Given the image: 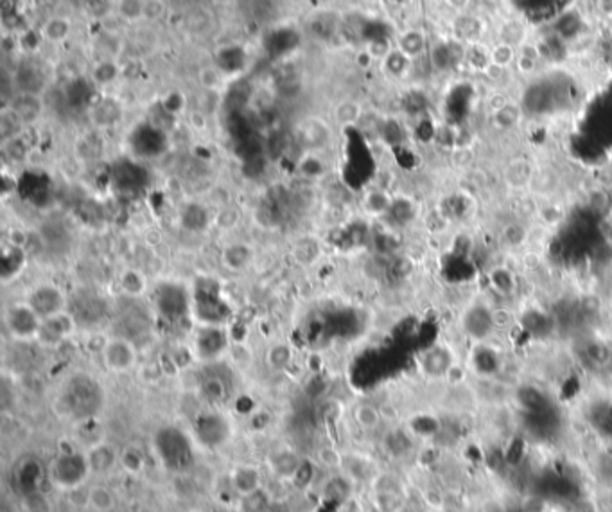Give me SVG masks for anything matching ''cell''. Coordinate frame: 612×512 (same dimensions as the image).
Here are the masks:
<instances>
[{
    "instance_id": "cell-22",
    "label": "cell",
    "mask_w": 612,
    "mask_h": 512,
    "mask_svg": "<svg viewBox=\"0 0 612 512\" xmlns=\"http://www.w3.org/2000/svg\"><path fill=\"white\" fill-rule=\"evenodd\" d=\"M348 478H352L354 482H374L377 478V475L374 473V466L372 462H368L365 456L361 455H343V460H341V469Z\"/></svg>"
},
{
    "instance_id": "cell-1",
    "label": "cell",
    "mask_w": 612,
    "mask_h": 512,
    "mask_svg": "<svg viewBox=\"0 0 612 512\" xmlns=\"http://www.w3.org/2000/svg\"><path fill=\"white\" fill-rule=\"evenodd\" d=\"M153 449L166 469L185 473L194 466V447L185 432L178 426L167 424L158 428L153 437Z\"/></svg>"
},
{
    "instance_id": "cell-18",
    "label": "cell",
    "mask_w": 612,
    "mask_h": 512,
    "mask_svg": "<svg viewBox=\"0 0 612 512\" xmlns=\"http://www.w3.org/2000/svg\"><path fill=\"white\" fill-rule=\"evenodd\" d=\"M84 452L89 456L92 475H108L110 471H113L121 464V453H117V449L110 443L99 441V443L87 447Z\"/></svg>"
},
{
    "instance_id": "cell-39",
    "label": "cell",
    "mask_w": 612,
    "mask_h": 512,
    "mask_svg": "<svg viewBox=\"0 0 612 512\" xmlns=\"http://www.w3.org/2000/svg\"><path fill=\"white\" fill-rule=\"evenodd\" d=\"M23 130H25V126L22 124L19 117L14 115L11 112L10 108H5L4 112H2V121H0V133H2V142L5 140L14 139V137L22 135Z\"/></svg>"
},
{
    "instance_id": "cell-15",
    "label": "cell",
    "mask_w": 612,
    "mask_h": 512,
    "mask_svg": "<svg viewBox=\"0 0 612 512\" xmlns=\"http://www.w3.org/2000/svg\"><path fill=\"white\" fill-rule=\"evenodd\" d=\"M8 108H10L11 112L22 121V124L27 128V126H33L34 122H38L42 119L43 99L40 93L14 92Z\"/></svg>"
},
{
    "instance_id": "cell-52",
    "label": "cell",
    "mask_w": 612,
    "mask_h": 512,
    "mask_svg": "<svg viewBox=\"0 0 612 512\" xmlns=\"http://www.w3.org/2000/svg\"><path fill=\"white\" fill-rule=\"evenodd\" d=\"M519 67L523 72H532V70L537 67V60H534V58H528V56H519Z\"/></svg>"
},
{
    "instance_id": "cell-41",
    "label": "cell",
    "mask_w": 612,
    "mask_h": 512,
    "mask_svg": "<svg viewBox=\"0 0 612 512\" xmlns=\"http://www.w3.org/2000/svg\"><path fill=\"white\" fill-rule=\"evenodd\" d=\"M29 151H31V148H29V144L23 139V133L4 142V153L11 162H23V160L27 159Z\"/></svg>"
},
{
    "instance_id": "cell-54",
    "label": "cell",
    "mask_w": 612,
    "mask_h": 512,
    "mask_svg": "<svg viewBox=\"0 0 612 512\" xmlns=\"http://www.w3.org/2000/svg\"><path fill=\"white\" fill-rule=\"evenodd\" d=\"M449 2L455 5V8H464V5L467 4V0H449Z\"/></svg>"
},
{
    "instance_id": "cell-14",
    "label": "cell",
    "mask_w": 612,
    "mask_h": 512,
    "mask_svg": "<svg viewBox=\"0 0 612 512\" xmlns=\"http://www.w3.org/2000/svg\"><path fill=\"white\" fill-rule=\"evenodd\" d=\"M354 487H356V482L352 478H348L343 471H336V473H330L327 478L321 482L320 485V498L321 502L327 503V505H339V503L347 502L348 498L354 496Z\"/></svg>"
},
{
    "instance_id": "cell-3",
    "label": "cell",
    "mask_w": 612,
    "mask_h": 512,
    "mask_svg": "<svg viewBox=\"0 0 612 512\" xmlns=\"http://www.w3.org/2000/svg\"><path fill=\"white\" fill-rule=\"evenodd\" d=\"M92 475L87 452L81 449H65L54 456L47 467V478L56 489L72 491L81 489L89 476Z\"/></svg>"
},
{
    "instance_id": "cell-28",
    "label": "cell",
    "mask_w": 612,
    "mask_h": 512,
    "mask_svg": "<svg viewBox=\"0 0 612 512\" xmlns=\"http://www.w3.org/2000/svg\"><path fill=\"white\" fill-rule=\"evenodd\" d=\"M293 358H295L293 347L289 344H286V342H275L266 350V365H268L271 372H284V370H288L293 364Z\"/></svg>"
},
{
    "instance_id": "cell-26",
    "label": "cell",
    "mask_w": 612,
    "mask_h": 512,
    "mask_svg": "<svg viewBox=\"0 0 612 512\" xmlns=\"http://www.w3.org/2000/svg\"><path fill=\"white\" fill-rule=\"evenodd\" d=\"M180 218L183 228L189 230V232H203L210 223L209 210L205 209L201 203H196V201H190L183 207Z\"/></svg>"
},
{
    "instance_id": "cell-53",
    "label": "cell",
    "mask_w": 612,
    "mask_h": 512,
    "mask_svg": "<svg viewBox=\"0 0 612 512\" xmlns=\"http://www.w3.org/2000/svg\"><path fill=\"white\" fill-rule=\"evenodd\" d=\"M212 4H218V5H228V4H234L236 0H210Z\"/></svg>"
},
{
    "instance_id": "cell-36",
    "label": "cell",
    "mask_w": 612,
    "mask_h": 512,
    "mask_svg": "<svg viewBox=\"0 0 612 512\" xmlns=\"http://www.w3.org/2000/svg\"><path fill=\"white\" fill-rule=\"evenodd\" d=\"M363 115V108L361 104L354 99H343V101H339L334 108V119L336 122H339L341 126H348V124H356Z\"/></svg>"
},
{
    "instance_id": "cell-7",
    "label": "cell",
    "mask_w": 612,
    "mask_h": 512,
    "mask_svg": "<svg viewBox=\"0 0 612 512\" xmlns=\"http://www.w3.org/2000/svg\"><path fill=\"white\" fill-rule=\"evenodd\" d=\"M230 349V336L225 326H200L192 340V350L198 361L212 365Z\"/></svg>"
},
{
    "instance_id": "cell-2",
    "label": "cell",
    "mask_w": 612,
    "mask_h": 512,
    "mask_svg": "<svg viewBox=\"0 0 612 512\" xmlns=\"http://www.w3.org/2000/svg\"><path fill=\"white\" fill-rule=\"evenodd\" d=\"M65 412L74 419L90 421L102 405V388L92 376L76 374L67 383L65 392L61 396Z\"/></svg>"
},
{
    "instance_id": "cell-38",
    "label": "cell",
    "mask_w": 612,
    "mask_h": 512,
    "mask_svg": "<svg viewBox=\"0 0 612 512\" xmlns=\"http://www.w3.org/2000/svg\"><path fill=\"white\" fill-rule=\"evenodd\" d=\"M298 171L300 175H304L306 178H320L325 175V164L324 160L316 155V151H307L304 157H302L300 164H298Z\"/></svg>"
},
{
    "instance_id": "cell-42",
    "label": "cell",
    "mask_w": 612,
    "mask_h": 512,
    "mask_svg": "<svg viewBox=\"0 0 612 512\" xmlns=\"http://www.w3.org/2000/svg\"><path fill=\"white\" fill-rule=\"evenodd\" d=\"M409 65V58L404 56L399 49H392L388 56L383 58V67L392 76H403Z\"/></svg>"
},
{
    "instance_id": "cell-40",
    "label": "cell",
    "mask_w": 612,
    "mask_h": 512,
    "mask_svg": "<svg viewBox=\"0 0 612 512\" xmlns=\"http://www.w3.org/2000/svg\"><path fill=\"white\" fill-rule=\"evenodd\" d=\"M121 466L130 475H139L146 469V458L137 447H126L121 453Z\"/></svg>"
},
{
    "instance_id": "cell-5",
    "label": "cell",
    "mask_w": 612,
    "mask_h": 512,
    "mask_svg": "<svg viewBox=\"0 0 612 512\" xmlns=\"http://www.w3.org/2000/svg\"><path fill=\"white\" fill-rule=\"evenodd\" d=\"M192 432H194L196 441L210 452L221 449L232 441V423L227 415L216 408L203 410L196 415L192 423Z\"/></svg>"
},
{
    "instance_id": "cell-10",
    "label": "cell",
    "mask_w": 612,
    "mask_h": 512,
    "mask_svg": "<svg viewBox=\"0 0 612 512\" xmlns=\"http://www.w3.org/2000/svg\"><path fill=\"white\" fill-rule=\"evenodd\" d=\"M192 311L201 326H225L230 317V307L218 289H207L201 286V293L192 298Z\"/></svg>"
},
{
    "instance_id": "cell-27",
    "label": "cell",
    "mask_w": 612,
    "mask_h": 512,
    "mask_svg": "<svg viewBox=\"0 0 612 512\" xmlns=\"http://www.w3.org/2000/svg\"><path fill=\"white\" fill-rule=\"evenodd\" d=\"M27 266V254L22 247H11L4 252L2 257V280L10 282L23 274Z\"/></svg>"
},
{
    "instance_id": "cell-4",
    "label": "cell",
    "mask_w": 612,
    "mask_h": 512,
    "mask_svg": "<svg viewBox=\"0 0 612 512\" xmlns=\"http://www.w3.org/2000/svg\"><path fill=\"white\" fill-rule=\"evenodd\" d=\"M153 309L158 318L178 324L192 313V297L180 282H162L153 289Z\"/></svg>"
},
{
    "instance_id": "cell-45",
    "label": "cell",
    "mask_w": 612,
    "mask_h": 512,
    "mask_svg": "<svg viewBox=\"0 0 612 512\" xmlns=\"http://www.w3.org/2000/svg\"><path fill=\"white\" fill-rule=\"evenodd\" d=\"M162 108L167 113H171L172 117L183 112L185 110V98H183V93L178 92V90L167 93V98L162 101Z\"/></svg>"
},
{
    "instance_id": "cell-21",
    "label": "cell",
    "mask_w": 612,
    "mask_h": 512,
    "mask_svg": "<svg viewBox=\"0 0 612 512\" xmlns=\"http://www.w3.org/2000/svg\"><path fill=\"white\" fill-rule=\"evenodd\" d=\"M251 259H253V252L248 245L245 243H232V245H227L221 252V261L225 265V268L230 271H239L246 270L250 266Z\"/></svg>"
},
{
    "instance_id": "cell-46",
    "label": "cell",
    "mask_w": 612,
    "mask_h": 512,
    "mask_svg": "<svg viewBox=\"0 0 612 512\" xmlns=\"http://www.w3.org/2000/svg\"><path fill=\"white\" fill-rule=\"evenodd\" d=\"M315 471H316L315 462L304 458V464H302L300 471H298L297 478H295L293 484H297L298 487L306 489V487H309V485L313 484V480H315Z\"/></svg>"
},
{
    "instance_id": "cell-31",
    "label": "cell",
    "mask_w": 612,
    "mask_h": 512,
    "mask_svg": "<svg viewBox=\"0 0 612 512\" xmlns=\"http://www.w3.org/2000/svg\"><path fill=\"white\" fill-rule=\"evenodd\" d=\"M354 423L359 426L365 432H374V430L379 428L381 421H383V415H381V410L372 403H359V405L354 406L352 412Z\"/></svg>"
},
{
    "instance_id": "cell-11",
    "label": "cell",
    "mask_w": 612,
    "mask_h": 512,
    "mask_svg": "<svg viewBox=\"0 0 612 512\" xmlns=\"http://www.w3.org/2000/svg\"><path fill=\"white\" fill-rule=\"evenodd\" d=\"M76 329H78V320L72 315V311L60 313V315L45 318L42 322L36 342L47 349H56L61 344H65L69 338H72Z\"/></svg>"
},
{
    "instance_id": "cell-37",
    "label": "cell",
    "mask_w": 612,
    "mask_h": 512,
    "mask_svg": "<svg viewBox=\"0 0 612 512\" xmlns=\"http://www.w3.org/2000/svg\"><path fill=\"white\" fill-rule=\"evenodd\" d=\"M490 285L497 293L506 297V295L514 293L517 288V280L508 268H494L490 271Z\"/></svg>"
},
{
    "instance_id": "cell-9",
    "label": "cell",
    "mask_w": 612,
    "mask_h": 512,
    "mask_svg": "<svg viewBox=\"0 0 612 512\" xmlns=\"http://www.w3.org/2000/svg\"><path fill=\"white\" fill-rule=\"evenodd\" d=\"M102 365L111 374H126L139 361V350L130 338L122 335L110 336L101 347Z\"/></svg>"
},
{
    "instance_id": "cell-23",
    "label": "cell",
    "mask_w": 612,
    "mask_h": 512,
    "mask_svg": "<svg viewBox=\"0 0 612 512\" xmlns=\"http://www.w3.org/2000/svg\"><path fill=\"white\" fill-rule=\"evenodd\" d=\"M200 392L210 405L218 406L227 401L230 388H228V383L225 381L223 376H219V374H207L200 381Z\"/></svg>"
},
{
    "instance_id": "cell-8",
    "label": "cell",
    "mask_w": 612,
    "mask_h": 512,
    "mask_svg": "<svg viewBox=\"0 0 612 512\" xmlns=\"http://www.w3.org/2000/svg\"><path fill=\"white\" fill-rule=\"evenodd\" d=\"M29 306L33 307L34 311L45 320V318L56 317L60 313L69 311V295L60 285L45 280V282H38L36 286L31 288L27 293Z\"/></svg>"
},
{
    "instance_id": "cell-20",
    "label": "cell",
    "mask_w": 612,
    "mask_h": 512,
    "mask_svg": "<svg viewBox=\"0 0 612 512\" xmlns=\"http://www.w3.org/2000/svg\"><path fill=\"white\" fill-rule=\"evenodd\" d=\"M13 85L16 87V92L40 93L42 87H45V76L38 67L25 63L14 70Z\"/></svg>"
},
{
    "instance_id": "cell-25",
    "label": "cell",
    "mask_w": 612,
    "mask_h": 512,
    "mask_svg": "<svg viewBox=\"0 0 612 512\" xmlns=\"http://www.w3.org/2000/svg\"><path fill=\"white\" fill-rule=\"evenodd\" d=\"M119 288H121V291L128 298L139 300V298L148 291V279H146V275L140 270H137V268H126V270L119 275Z\"/></svg>"
},
{
    "instance_id": "cell-6",
    "label": "cell",
    "mask_w": 612,
    "mask_h": 512,
    "mask_svg": "<svg viewBox=\"0 0 612 512\" xmlns=\"http://www.w3.org/2000/svg\"><path fill=\"white\" fill-rule=\"evenodd\" d=\"M43 318L29 306L27 300L11 304L4 313L8 335L14 342H36Z\"/></svg>"
},
{
    "instance_id": "cell-32",
    "label": "cell",
    "mask_w": 612,
    "mask_h": 512,
    "mask_svg": "<svg viewBox=\"0 0 612 512\" xmlns=\"http://www.w3.org/2000/svg\"><path fill=\"white\" fill-rule=\"evenodd\" d=\"M397 49L403 52L404 56H408L409 60L413 58H418L426 51V40H424V34L420 31H415V29H409V31H404L403 34L397 40Z\"/></svg>"
},
{
    "instance_id": "cell-34",
    "label": "cell",
    "mask_w": 612,
    "mask_h": 512,
    "mask_svg": "<svg viewBox=\"0 0 612 512\" xmlns=\"http://www.w3.org/2000/svg\"><path fill=\"white\" fill-rule=\"evenodd\" d=\"M227 78L228 76L216 63L205 65L198 70V85L201 87V90H207V92H221V89L227 83Z\"/></svg>"
},
{
    "instance_id": "cell-13",
    "label": "cell",
    "mask_w": 612,
    "mask_h": 512,
    "mask_svg": "<svg viewBox=\"0 0 612 512\" xmlns=\"http://www.w3.org/2000/svg\"><path fill=\"white\" fill-rule=\"evenodd\" d=\"M304 464V456L298 455L291 447H280L269 453L266 466L269 475L278 482H295L298 471Z\"/></svg>"
},
{
    "instance_id": "cell-48",
    "label": "cell",
    "mask_w": 612,
    "mask_h": 512,
    "mask_svg": "<svg viewBox=\"0 0 612 512\" xmlns=\"http://www.w3.org/2000/svg\"><path fill=\"white\" fill-rule=\"evenodd\" d=\"M166 16V4L163 0H148L146 4V20L149 22H157Z\"/></svg>"
},
{
    "instance_id": "cell-30",
    "label": "cell",
    "mask_w": 612,
    "mask_h": 512,
    "mask_svg": "<svg viewBox=\"0 0 612 512\" xmlns=\"http://www.w3.org/2000/svg\"><path fill=\"white\" fill-rule=\"evenodd\" d=\"M394 200L383 189H372L367 194L363 196V209L370 216H385L389 214Z\"/></svg>"
},
{
    "instance_id": "cell-17",
    "label": "cell",
    "mask_w": 612,
    "mask_h": 512,
    "mask_svg": "<svg viewBox=\"0 0 612 512\" xmlns=\"http://www.w3.org/2000/svg\"><path fill=\"white\" fill-rule=\"evenodd\" d=\"M90 119H92V124L99 130H106V128H113L115 124H119L122 119V107L121 102L117 101L115 98H110V96H102L98 98L95 101L90 104Z\"/></svg>"
},
{
    "instance_id": "cell-29",
    "label": "cell",
    "mask_w": 612,
    "mask_h": 512,
    "mask_svg": "<svg viewBox=\"0 0 612 512\" xmlns=\"http://www.w3.org/2000/svg\"><path fill=\"white\" fill-rule=\"evenodd\" d=\"M146 4L148 0H115L113 13L122 23H139L146 20Z\"/></svg>"
},
{
    "instance_id": "cell-51",
    "label": "cell",
    "mask_w": 612,
    "mask_h": 512,
    "mask_svg": "<svg viewBox=\"0 0 612 512\" xmlns=\"http://www.w3.org/2000/svg\"><path fill=\"white\" fill-rule=\"evenodd\" d=\"M523 265L526 266L528 270H535V268H539V265H541V256L535 254V252H530V254H526V257L523 256Z\"/></svg>"
},
{
    "instance_id": "cell-47",
    "label": "cell",
    "mask_w": 612,
    "mask_h": 512,
    "mask_svg": "<svg viewBox=\"0 0 612 512\" xmlns=\"http://www.w3.org/2000/svg\"><path fill=\"white\" fill-rule=\"evenodd\" d=\"M512 60H514V49L512 45L508 43H503V45H497L492 52V63L497 67H503L505 69L506 65H510Z\"/></svg>"
},
{
    "instance_id": "cell-44",
    "label": "cell",
    "mask_w": 612,
    "mask_h": 512,
    "mask_svg": "<svg viewBox=\"0 0 612 512\" xmlns=\"http://www.w3.org/2000/svg\"><path fill=\"white\" fill-rule=\"evenodd\" d=\"M341 460H343V455L336 452L334 447H321L318 452V464L329 467V469H341Z\"/></svg>"
},
{
    "instance_id": "cell-33",
    "label": "cell",
    "mask_w": 612,
    "mask_h": 512,
    "mask_svg": "<svg viewBox=\"0 0 612 512\" xmlns=\"http://www.w3.org/2000/svg\"><path fill=\"white\" fill-rule=\"evenodd\" d=\"M87 503H89L90 507L93 511L98 512H110L111 509L115 507L117 498L113 491L106 485H93L87 491Z\"/></svg>"
},
{
    "instance_id": "cell-24",
    "label": "cell",
    "mask_w": 612,
    "mask_h": 512,
    "mask_svg": "<svg viewBox=\"0 0 612 512\" xmlns=\"http://www.w3.org/2000/svg\"><path fill=\"white\" fill-rule=\"evenodd\" d=\"M329 126L325 124L321 119H309L304 124V128H300V139L304 140L307 151L320 149L329 140Z\"/></svg>"
},
{
    "instance_id": "cell-43",
    "label": "cell",
    "mask_w": 612,
    "mask_h": 512,
    "mask_svg": "<svg viewBox=\"0 0 612 512\" xmlns=\"http://www.w3.org/2000/svg\"><path fill=\"white\" fill-rule=\"evenodd\" d=\"M492 322L496 329H506L515 322V313L508 306L492 307Z\"/></svg>"
},
{
    "instance_id": "cell-50",
    "label": "cell",
    "mask_w": 612,
    "mask_h": 512,
    "mask_svg": "<svg viewBox=\"0 0 612 512\" xmlns=\"http://www.w3.org/2000/svg\"><path fill=\"white\" fill-rule=\"evenodd\" d=\"M334 512H363V507L361 503L357 502L356 496H352V498H348L347 502L336 505V507H334Z\"/></svg>"
},
{
    "instance_id": "cell-49",
    "label": "cell",
    "mask_w": 612,
    "mask_h": 512,
    "mask_svg": "<svg viewBox=\"0 0 612 512\" xmlns=\"http://www.w3.org/2000/svg\"><path fill=\"white\" fill-rule=\"evenodd\" d=\"M189 122L194 130L198 131L205 130V128H207V113L201 112L200 108H196V110H192V112L189 113Z\"/></svg>"
},
{
    "instance_id": "cell-12",
    "label": "cell",
    "mask_w": 612,
    "mask_h": 512,
    "mask_svg": "<svg viewBox=\"0 0 612 512\" xmlns=\"http://www.w3.org/2000/svg\"><path fill=\"white\" fill-rule=\"evenodd\" d=\"M404 493L399 482L388 475H377L372 482V503L377 512H399Z\"/></svg>"
},
{
    "instance_id": "cell-19",
    "label": "cell",
    "mask_w": 612,
    "mask_h": 512,
    "mask_svg": "<svg viewBox=\"0 0 612 512\" xmlns=\"http://www.w3.org/2000/svg\"><path fill=\"white\" fill-rule=\"evenodd\" d=\"M40 34H42L43 42L47 43H63L67 42L74 31V23L69 16H61V14H54V16H49L45 22L40 25Z\"/></svg>"
},
{
    "instance_id": "cell-16",
    "label": "cell",
    "mask_w": 612,
    "mask_h": 512,
    "mask_svg": "<svg viewBox=\"0 0 612 512\" xmlns=\"http://www.w3.org/2000/svg\"><path fill=\"white\" fill-rule=\"evenodd\" d=\"M264 480H262V471L253 464H241L230 473V487L236 491L241 498L251 496V494L262 491Z\"/></svg>"
},
{
    "instance_id": "cell-35",
    "label": "cell",
    "mask_w": 612,
    "mask_h": 512,
    "mask_svg": "<svg viewBox=\"0 0 612 512\" xmlns=\"http://www.w3.org/2000/svg\"><path fill=\"white\" fill-rule=\"evenodd\" d=\"M121 76V67L115 60H99L92 69V81L98 87H110Z\"/></svg>"
}]
</instances>
